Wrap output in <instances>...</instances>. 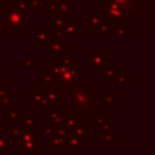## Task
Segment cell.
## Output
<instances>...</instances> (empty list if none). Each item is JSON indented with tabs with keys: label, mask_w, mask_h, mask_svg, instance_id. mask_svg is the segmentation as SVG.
I'll list each match as a JSON object with an SVG mask.
<instances>
[{
	"label": "cell",
	"mask_w": 155,
	"mask_h": 155,
	"mask_svg": "<svg viewBox=\"0 0 155 155\" xmlns=\"http://www.w3.org/2000/svg\"><path fill=\"white\" fill-rule=\"evenodd\" d=\"M59 102L64 107V114L76 117L86 129H94V121L105 116L104 95L93 86L90 75H79L71 83L61 86Z\"/></svg>",
	"instance_id": "cell-1"
},
{
	"label": "cell",
	"mask_w": 155,
	"mask_h": 155,
	"mask_svg": "<svg viewBox=\"0 0 155 155\" xmlns=\"http://www.w3.org/2000/svg\"><path fill=\"white\" fill-rule=\"evenodd\" d=\"M112 59L106 56L104 51H88L87 52V67L88 68H110Z\"/></svg>",
	"instance_id": "cell-2"
},
{
	"label": "cell",
	"mask_w": 155,
	"mask_h": 155,
	"mask_svg": "<svg viewBox=\"0 0 155 155\" xmlns=\"http://www.w3.org/2000/svg\"><path fill=\"white\" fill-rule=\"evenodd\" d=\"M44 147V139L42 137H35L29 142H21L19 144V154L23 155H35L38 150Z\"/></svg>",
	"instance_id": "cell-3"
},
{
	"label": "cell",
	"mask_w": 155,
	"mask_h": 155,
	"mask_svg": "<svg viewBox=\"0 0 155 155\" xmlns=\"http://www.w3.org/2000/svg\"><path fill=\"white\" fill-rule=\"evenodd\" d=\"M78 35H80V22L67 19L63 29V37H78Z\"/></svg>",
	"instance_id": "cell-4"
},
{
	"label": "cell",
	"mask_w": 155,
	"mask_h": 155,
	"mask_svg": "<svg viewBox=\"0 0 155 155\" xmlns=\"http://www.w3.org/2000/svg\"><path fill=\"white\" fill-rule=\"evenodd\" d=\"M15 140L11 136V132L8 131H0V155H4L7 150L12 147Z\"/></svg>",
	"instance_id": "cell-5"
},
{
	"label": "cell",
	"mask_w": 155,
	"mask_h": 155,
	"mask_svg": "<svg viewBox=\"0 0 155 155\" xmlns=\"http://www.w3.org/2000/svg\"><path fill=\"white\" fill-rule=\"evenodd\" d=\"M31 42H37V44H46L49 40V34L44 31L42 26H38V30L34 31L31 34Z\"/></svg>",
	"instance_id": "cell-6"
},
{
	"label": "cell",
	"mask_w": 155,
	"mask_h": 155,
	"mask_svg": "<svg viewBox=\"0 0 155 155\" xmlns=\"http://www.w3.org/2000/svg\"><path fill=\"white\" fill-rule=\"evenodd\" d=\"M19 127L21 129H37V118L33 117L31 113H26Z\"/></svg>",
	"instance_id": "cell-7"
},
{
	"label": "cell",
	"mask_w": 155,
	"mask_h": 155,
	"mask_svg": "<svg viewBox=\"0 0 155 155\" xmlns=\"http://www.w3.org/2000/svg\"><path fill=\"white\" fill-rule=\"evenodd\" d=\"M45 97V90L40 87H33L31 88V105L37 106Z\"/></svg>",
	"instance_id": "cell-8"
},
{
	"label": "cell",
	"mask_w": 155,
	"mask_h": 155,
	"mask_svg": "<svg viewBox=\"0 0 155 155\" xmlns=\"http://www.w3.org/2000/svg\"><path fill=\"white\" fill-rule=\"evenodd\" d=\"M19 121V107L18 106H10L7 110V123L8 124H16Z\"/></svg>",
	"instance_id": "cell-9"
},
{
	"label": "cell",
	"mask_w": 155,
	"mask_h": 155,
	"mask_svg": "<svg viewBox=\"0 0 155 155\" xmlns=\"http://www.w3.org/2000/svg\"><path fill=\"white\" fill-rule=\"evenodd\" d=\"M87 18H88V21H91V25H88V31H94V30H98V27L101 26V19L98 18V16H95V15H90L88 14L87 15Z\"/></svg>",
	"instance_id": "cell-10"
},
{
	"label": "cell",
	"mask_w": 155,
	"mask_h": 155,
	"mask_svg": "<svg viewBox=\"0 0 155 155\" xmlns=\"http://www.w3.org/2000/svg\"><path fill=\"white\" fill-rule=\"evenodd\" d=\"M99 142H102V143H110V142L117 143V139L113 137V135L110 134L109 131H102L101 134H99Z\"/></svg>",
	"instance_id": "cell-11"
},
{
	"label": "cell",
	"mask_w": 155,
	"mask_h": 155,
	"mask_svg": "<svg viewBox=\"0 0 155 155\" xmlns=\"http://www.w3.org/2000/svg\"><path fill=\"white\" fill-rule=\"evenodd\" d=\"M118 97L117 94H112V95H104V102L106 105H117Z\"/></svg>",
	"instance_id": "cell-12"
},
{
	"label": "cell",
	"mask_w": 155,
	"mask_h": 155,
	"mask_svg": "<svg viewBox=\"0 0 155 155\" xmlns=\"http://www.w3.org/2000/svg\"><path fill=\"white\" fill-rule=\"evenodd\" d=\"M19 68H37V63L27 59L25 60V63H19Z\"/></svg>",
	"instance_id": "cell-13"
},
{
	"label": "cell",
	"mask_w": 155,
	"mask_h": 155,
	"mask_svg": "<svg viewBox=\"0 0 155 155\" xmlns=\"http://www.w3.org/2000/svg\"><path fill=\"white\" fill-rule=\"evenodd\" d=\"M11 101H12V95H11L10 93H5L4 95L0 98V102H2V104H4V105H10Z\"/></svg>",
	"instance_id": "cell-14"
},
{
	"label": "cell",
	"mask_w": 155,
	"mask_h": 155,
	"mask_svg": "<svg viewBox=\"0 0 155 155\" xmlns=\"http://www.w3.org/2000/svg\"><path fill=\"white\" fill-rule=\"evenodd\" d=\"M118 75V72H117V70H110V68H107V71H106V75H105V79L106 80H109L110 78L112 79H114L116 76Z\"/></svg>",
	"instance_id": "cell-15"
},
{
	"label": "cell",
	"mask_w": 155,
	"mask_h": 155,
	"mask_svg": "<svg viewBox=\"0 0 155 155\" xmlns=\"http://www.w3.org/2000/svg\"><path fill=\"white\" fill-rule=\"evenodd\" d=\"M118 80H120V82H118L120 84H124L125 87H128L129 86V82H127V80H129V76H120L118 78Z\"/></svg>",
	"instance_id": "cell-16"
},
{
	"label": "cell",
	"mask_w": 155,
	"mask_h": 155,
	"mask_svg": "<svg viewBox=\"0 0 155 155\" xmlns=\"http://www.w3.org/2000/svg\"><path fill=\"white\" fill-rule=\"evenodd\" d=\"M4 25H3V22L2 21H0V37H2V35H3V37H4V35H5V29H4Z\"/></svg>",
	"instance_id": "cell-17"
},
{
	"label": "cell",
	"mask_w": 155,
	"mask_h": 155,
	"mask_svg": "<svg viewBox=\"0 0 155 155\" xmlns=\"http://www.w3.org/2000/svg\"><path fill=\"white\" fill-rule=\"evenodd\" d=\"M5 93H7V90H5V88L4 87H0V98H2V97L3 95H4V94Z\"/></svg>",
	"instance_id": "cell-18"
},
{
	"label": "cell",
	"mask_w": 155,
	"mask_h": 155,
	"mask_svg": "<svg viewBox=\"0 0 155 155\" xmlns=\"http://www.w3.org/2000/svg\"><path fill=\"white\" fill-rule=\"evenodd\" d=\"M3 75H5V70H4V68L0 67V78H2Z\"/></svg>",
	"instance_id": "cell-19"
},
{
	"label": "cell",
	"mask_w": 155,
	"mask_h": 155,
	"mask_svg": "<svg viewBox=\"0 0 155 155\" xmlns=\"http://www.w3.org/2000/svg\"><path fill=\"white\" fill-rule=\"evenodd\" d=\"M19 155H23V154H19Z\"/></svg>",
	"instance_id": "cell-20"
}]
</instances>
